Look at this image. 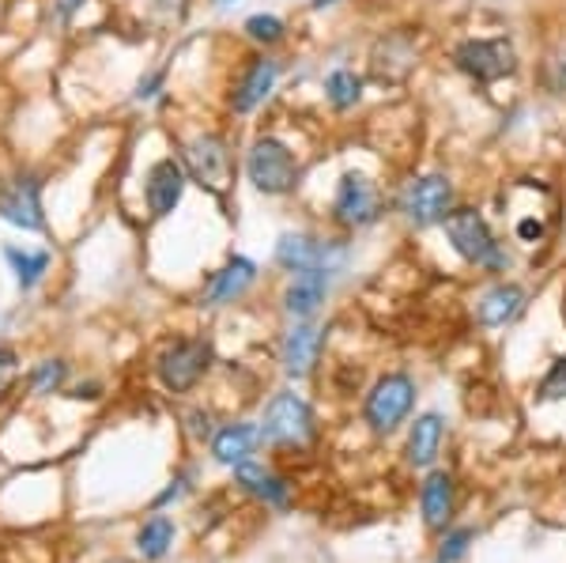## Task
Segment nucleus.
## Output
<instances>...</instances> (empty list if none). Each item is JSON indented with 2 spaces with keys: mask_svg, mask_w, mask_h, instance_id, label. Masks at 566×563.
<instances>
[{
  "mask_svg": "<svg viewBox=\"0 0 566 563\" xmlns=\"http://www.w3.org/2000/svg\"><path fill=\"white\" fill-rule=\"evenodd\" d=\"M419 507H423V522L431 530H446L453 519V477L450 473L427 477L423 492H419Z\"/></svg>",
  "mask_w": 566,
  "mask_h": 563,
  "instance_id": "6ab92c4d",
  "label": "nucleus"
},
{
  "mask_svg": "<svg viewBox=\"0 0 566 563\" xmlns=\"http://www.w3.org/2000/svg\"><path fill=\"white\" fill-rule=\"evenodd\" d=\"M15 367H20V356H15V348H8V344H0V389L8 386V378L15 375Z\"/></svg>",
  "mask_w": 566,
  "mask_h": 563,
  "instance_id": "7c9ffc66",
  "label": "nucleus"
},
{
  "mask_svg": "<svg viewBox=\"0 0 566 563\" xmlns=\"http://www.w3.org/2000/svg\"><path fill=\"white\" fill-rule=\"evenodd\" d=\"M328 216H333V223L340 227V231H363V227L378 223V216H381L378 181L370 175H363V170H344L333 189Z\"/></svg>",
  "mask_w": 566,
  "mask_h": 563,
  "instance_id": "20e7f679",
  "label": "nucleus"
},
{
  "mask_svg": "<svg viewBox=\"0 0 566 563\" xmlns=\"http://www.w3.org/2000/svg\"><path fill=\"white\" fill-rule=\"evenodd\" d=\"M45 181L39 170L20 167L15 175L0 181V220L20 227L27 234L45 231Z\"/></svg>",
  "mask_w": 566,
  "mask_h": 563,
  "instance_id": "39448f33",
  "label": "nucleus"
},
{
  "mask_svg": "<svg viewBox=\"0 0 566 563\" xmlns=\"http://www.w3.org/2000/svg\"><path fill=\"white\" fill-rule=\"evenodd\" d=\"M276 265L283 272H303V269H340L344 265V247L333 239H317L310 231H283L272 250Z\"/></svg>",
  "mask_w": 566,
  "mask_h": 563,
  "instance_id": "9b49d317",
  "label": "nucleus"
},
{
  "mask_svg": "<svg viewBox=\"0 0 566 563\" xmlns=\"http://www.w3.org/2000/svg\"><path fill=\"white\" fill-rule=\"evenodd\" d=\"M4 261H8V269L15 272V284H20V292H34V288L45 280V272H50L53 253L50 250H27V247L8 242Z\"/></svg>",
  "mask_w": 566,
  "mask_h": 563,
  "instance_id": "412c9836",
  "label": "nucleus"
},
{
  "mask_svg": "<svg viewBox=\"0 0 566 563\" xmlns=\"http://www.w3.org/2000/svg\"><path fill=\"white\" fill-rule=\"evenodd\" d=\"M325 98H328V106L340 114L355 111L363 98V76H355L352 69H333L325 76Z\"/></svg>",
  "mask_w": 566,
  "mask_h": 563,
  "instance_id": "5701e85b",
  "label": "nucleus"
},
{
  "mask_svg": "<svg viewBox=\"0 0 566 563\" xmlns=\"http://www.w3.org/2000/svg\"><path fill=\"white\" fill-rule=\"evenodd\" d=\"M87 0H57V4H53V15H57V20H72Z\"/></svg>",
  "mask_w": 566,
  "mask_h": 563,
  "instance_id": "473e14b6",
  "label": "nucleus"
},
{
  "mask_svg": "<svg viewBox=\"0 0 566 563\" xmlns=\"http://www.w3.org/2000/svg\"><path fill=\"white\" fill-rule=\"evenodd\" d=\"M333 269H303V272H291L287 288H283V311H287L295 322L303 317H314L317 306L325 303L328 288H333Z\"/></svg>",
  "mask_w": 566,
  "mask_h": 563,
  "instance_id": "4468645a",
  "label": "nucleus"
},
{
  "mask_svg": "<svg viewBox=\"0 0 566 563\" xmlns=\"http://www.w3.org/2000/svg\"><path fill=\"white\" fill-rule=\"evenodd\" d=\"M261 439L272 447H303L314 439V413L298 394H276L264 408Z\"/></svg>",
  "mask_w": 566,
  "mask_h": 563,
  "instance_id": "1a4fd4ad",
  "label": "nucleus"
},
{
  "mask_svg": "<svg viewBox=\"0 0 566 563\" xmlns=\"http://www.w3.org/2000/svg\"><path fill=\"white\" fill-rule=\"evenodd\" d=\"M234 480H239L250 496L264 499V503L287 507V484H283L276 473H269V469L253 466V461H242V466H234Z\"/></svg>",
  "mask_w": 566,
  "mask_h": 563,
  "instance_id": "4be33fe9",
  "label": "nucleus"
},
{
  "mask_svg": "<svg viewBox=\"0 0 566 563\" xmlns=\"http://www.w3.org/2000/svg\"><path fill=\"white\" fill-rule=\"evenodd\" d=\"M170 541H175V522L170 519H151V522H144L140 533H136V549H140L148 560L167 556Z\"/></svg>",
  "mask_w": 566,
  "mask_h": 563,
  "instance_id": "393cba45",
  "label": "nucleus"
},
{
  "mask_svg": "<svg viewBox=\"0 0 566 563\" xmlns=\"http://www.w3.org/2000/svg\"><path fill=\"white\" fill-rule=\"evenodd\" d=\"M412 405H416V383L408 375H400V371H392V375H381L378 383H374L363 416H367L370 431L389 435L408 420Z\"/></svg>",
  "mask_w": 566,
  "mask_h": 563,
  "instance_id": "0eeeda50",
  "label": "nucleus"
},
{
  "mask_svg": "<svg viewBox=\"0 0 566 563\" xmlns=\"http://www.w3.org/2000/svg\"><path fill=\"white\" fill-rule=\"evenodd\" d=\"M245 181L258 189L261 197H291L303 181V159L295 156L291 144H283L280 136L261 133L250 140L242 159Z\"/></svg>",
  "mask_w": 566,
  "mask_h": 563,
  "instance_id": "f257e3e1",
  "label": "nucleus"
},
{
  "mask_svg": "<svg viewBox=\"0 0 566 563\" xmlns=\"http://www.w3.org/2000/svg\"><path fill=\"white\" fill-rule=\"evenodd\" d=\"M69 378V363L65 359H42L39 367L31 371V389L34 394H53V389H61Z\"/></svg>",
  "mask_w": 566,
  "mask_h": 563,
  "instance_id": "a878e982",
  "label": "nucleus"
},
{
  "mask_svg": "<svg viewBox=\"0 0 566 563\" xmlns=\"http://www.w3.org/2000/svg\"><path fill=\"white\" fill-rule=\"evenodd\" d=\"M458 208V189L446 175H423L408 181L405 197H400V212L412 227H434Z\"/></svg>",
  "mask_w": 566,
  "mask_h": 563,
  "instance_id": "9d476101",
  "label": "nucleus"
},
{
  "mask_svg": "<svg viewBox=\"0 0 566 563\" xmlns=\"http://www.w3.org/2000/svg\"><path fill=\"white\" fill-rule=\"evenodd\" d=\"M253 280H258V265H253L250 258H242V253H234V258L216 272L212 288H208V295H205V306L234 303V299H242L245 292H250Z\"/></svg>",
  "mask_w": 566,
  "mask_h": 563,
  "instance_id": "dca6fc26",
  "label": "nucleus"
},
{
  "mask_svg": "<svg viewBox=\"0 0 566 563\" xmlns=\"http://www.w3.org/2000/svg\"><path fill=\"white\" fill-rule=\"evenodd\" d=\"M276 80H280V61L269 58V53H258V58H250V65L239 72L231 95H227V106H231L234 114H253L264 98L276 91Z\"/></svg>",
  "mask_w": 566,
  "mask_h": 563,
  "instance_id": "ddd939ff",
  "label": "nucleus"
},
{
  "mask_svg": "<svg viewBox=\"0 0 566 563\" xmlns=\"http://www.w3.org/2000/svg\"><path fill=\"white\" fill-rule=\"evenodd\" d=\"M181 167H186L189 181H197L208 194L223 197L234 181V152H231V144H227V136L197 133L181 144Z\"/></svg>",
  "mask_w": 566,
  "mask_h": 563,
  "instance_id": "7ed1b4c3",
  "label": "nucleus"
},
{
  "mask_svg": "<svg viewBox=\"0 0 566 563\" xmlns=\"http://www.w3.org/2000/svg\"><path fill=\"white\" fill-rule=\"evenodd\" d=\"M208 367H212V344L205 337L175 341L159 356V363H155V371H159L163 386H167L170 394H189V389L208 375Z\"/></svg>",
  "mask_w": 566,
  "mask_h": 563,
  "instance_id": "6e6552de",
  "label": "nucleus"
},
{
  "mask_svg": "<svg viewBox=\"0 0 566 563\" xmlns=\"http://www.w3.org/2000/svg\"><path fill=\"white\" fill-rule=\"evenodd\" d=\"M547 87H552L555 95H566V53L552 58V65H547Z\"/></svg>",
  "mask_w": 566,
  "mask_h": 563,
  "instance_id": "c756f323",
  "label": "nucleus"
},
{
  "mask_svg": "<svg viewBox=\"0 0 566 563\" xmlns=\"http://www.w3.org/2000/svg\"><path fill=\"white\" fill-rule=\"evenodd\" d=\"M469 544H472V530H469V525H461V530L446 533L442 549H438V563H461L464 552H469Z\"/></svg>",
  "mask_w": 566,
  "mask_h": 563,
  "instance_id": "cd10ccee",
  "label": "nucleus"
},
{
  "mask_svg": "<svg viewBox=\"0 0 566 563\" xmlns=\"http://www.w3.org/2000/svg\"><path fill=\"white\" fill-rule=\"evenodd\" d=\"M322 344H325V330H322V325L310 322V317H303V322L291 325V333L283 337V352H280L287 378H306L310 371L317 367Z\"/></svg>",
  "mask_w": 566,
  "mask_h": 563,
  "instance_id": "2eb2a0df",
  "label": "nucleus"
},
{
  "mask_svg": "<svg viewBox=\"0 0 566 563\" xmlns=\"http://www.w3.org/2000/svg\"><path fill=\"white\" fill-rule=\"evenodd\" d=\"M517 239H522V242H541L544 239V223L541 220H522V223H517Z\"/></svg>",
  "mask_w": 566,
  "mask_h": 563,
  "instance_id": "2f4dec72",
  "label": "nucleus"
},
{
  "mask_svg": "<svg viewBox=\"0 0 566 563\" xmlns=\"http://www.w3.org/2000/svg\"><path fill=\"white\" fill-rule=\"evenodd\" d=\"M258 442H261V428H253V424H231V428H223L212 439V458L219 466H242L258 450Z\"/></svg>",
  "mask_w": 566,
  "mask_h": 563,
  "instance_id": "aec40b11",
  "label": "nucleus"
},
{
  "mask_svg": "<svg viewBox=\"0 0 566 563\" xmlns=\"http://www.w3.org/2000/svg\"><path fill=\"white\" fill-rule=\"evenodd\" d=\"M242 34L253 45H261V50H272V45H280L283 39H287V23L272 12H253L250 20L242 23Z\"/></svg>",
  "mask_w": 566,
  "mask_h": 563,
  "instance_id": "b1692460",
  "label": "nucleus"
},
{
  "mask_svg": "<svg viewBox=\"0 0 566 563\" xmlns=\"http://www.w3.org/2000/svg\"><path fill=\"white\" fill-rule=\"evenodd\" d=\"M453 65L472 84H499L517 72V50L510 39H464L453 45Z\"/></svg>",
  "mask_w": 566,
  "mask_h": 563,
  "instance_id": "423d86ee",
  "label": "nucleus"
},
{
  "mask_svg": "<svg viewBox=\"0 0 566 563\" xmlns=\"http://www.w3.org/2000/svg\"><path fill=\"white\" fill-rule=\"evenodd\" d=\"M525 288L522 284H495L491 292H483V299L476 303V317H480V325H488V330H499V325H506V322H514L517 314L525 311Z\"/></svg>",
  "mask_w": 566,
  "mask_h": 563,
  "instance_id": "f3484780",
  "label": "nucleus"
},
{
  "mask_svg": "<svg viewBox=\"0 0 566 563\" xmlns=\"http://www.w3.org/2000/svg\"><path fill=\"white\" fill-rule=\"evenodd\" d=\"M186 186H189V175L178 156L155 159L148 167V175H144V205H148L151 220H167L181 205V197H186Z\"/></svg>",
  "mask_w": 566,
  "mask_h": 563,
  "instance_id": "f8f14e48",
  "label": "nucleus"
},
{
  "mask_svg": "<svg viewBox=\"0 0 566 563\" xmlns=\"http://www.w3.org/2000/svg\"><path fill=\"white\" fill-rule=\"evenodd\" d=\"M163 87H167V69H155V72H148V76L136 80L133 98H136V103H151V98L163 95Z\"/></svg>",
  "mask_w": 566,
  "mask_h": 563,
  "instance_id": "c85d7f7f",
  "label": "nucleus"
},
{
  "mask_svg": "<svg viewBox=\"0 0 566 563\" xmlns=\"http://www.w3.org/2000/svg\"><path fill=\"white\" fill-rule=\"evenodd\" d=\"M442 431H446V420L438 413L416 416L412 431H408V461H412L416 469L434 466L438 447H442Z\"/></svg>",
  "mask_w": 566,
  "mask_h": 563,
  "instance_id": "a211bd4d",
  "label": "nucleus"
},
{
  "mask_svg": "<svg viewBox=\"0 0 566 563\" xmlns=\"http://www.w3.org/2000/svg\"><path fill=\"white\" fill-rule=\"evenodd\" d=\"M536 402H566V356L552 363V371H547L541 389H536Z\"/></svg>",
  "mask_w": 566,
  "mask_h": 563,
  "instance_id": "bb28decb",
  "label": "nucleus"
},
{
  "mask_svg": "<svg viewBox=\"0 0 566 563\" xmlns=\"http://www.w3.org/2000/svg\"><path fill=\"white\" fill-rule=\"evenodd\" d=\"M216 4H234V0H216Z\"/></svg>",
  "mask_w": 566,
  "mask_h": 563,
  "instance_id": "72a5a7b5",
  "label": "nucleus"
},
{
  "mask_svg": "<svg viewBox=\"0 0 566 563\" xmlns=\"http://www.w3.org/2000/svg\"><path fill=\"white\" fill-rule=\"evenodd\" d=\"M442 231H446V239H450L453 253H458L461 261H469V265H480L488 272L510 269L506 250L499 247L495 231H491L488 216H483L480 208H453L442 220Z\"/></svg>",
  "mask_w": 566,
  "mask_h": 563,
  "instance_id": "f03ea898",
  "label": "nucleus"
}]
</instances>
